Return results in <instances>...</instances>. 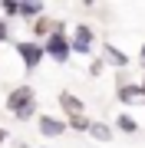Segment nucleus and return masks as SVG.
Returning <instances> with one entry per match:
<instances>
[{"label":"nucleus","mask_w":145,"mask_h":148,"mask_svg":"<svg viewBox=\"0 0 145 148\" xmlns=\"http://www.w3.org/2000/svg\"><path fill=\"white\" fill-rule=\"evenodd\" d=\"M7 112L16 119V122H30L40 115V99H36V89L33 86H13L7 92Z\"/></svg>","instance_id":"nucleus-1"},{"label":"nucleus","mask_w":145,"mask_h":148,"mask_svg":"<svg viewBox=\"0 0 145 148\" xmlns=\"http://www.w3.org/2000/svg\"><path fill=\"white\" fill-rule=\"evenodd\" d=\"M69 46L76 56H99V40H96V30H92V23H73L69 30Z\"/></svg>","instance_id":"nucleus-2"},{"label":"nucleus","mask_w":145,"mask_h":148,"mask_svg":"<svg viewBox=\"0 0 145 148\" xmlns=\"http://www.w3.org/2000/svg\"><path fill=\"white\" fill-rule=\"evenodd\" d=\"M16 56H20V63L27 73H33V69H40V63L46 59V49H43V43H36V40H20L16 43Z\"/></svg>","instance_id":"nucleus-3"},{"label":"nucleus","mask_w":145,"mask_h":148,"mask_svg":"<svg viewBox=\"0 0 145 148\" xmlns=\"http://www.w3.org/2000/svg\"><path fill=\"white\" fill-rule=\"evenodd\" d=\"M43 49H46V59H53V63H59V66H66V63L73 59L69 33H53V36L43 43Z\"/></svg>","instance_id":"nucleus-4"},{"label":"nucleus","mask_w":145,"mask_h":148,"mask_svg":"<svg viewBox=\"0 0 145 148\" xmlns=\"http://www.w3.org/2000/svg\"><path fill=\"white\" fill-rule=\"evenodd\" d=\"M36 128H40V135H43V138H59V135L69 132L66 119H59V115H46V112H40V115H36Z\"/></svg>","instance_id":"nucleus-5"},{"label":"nucleus","mask_w":145,"mask_h":148,"mask_svg":"<svg viewBox=\"0 0 145 148\" xmlns=\"http://www.w3.org/2000/svg\"><path fill=\"white\" fill-rule=\"evenodd\" d=\"M115 102H122V106H145V89H142V82H119L115 86Z\"/></svg>","instance_id":"nucleus-6"},{"label":"nucleus","mask_w":145,"mask_h":148,"mask_svg":"<svg viewBox=\"0 0 145 148\" xmlns=\"http://www.w3.org/2000/svg\"><path fill=\"white\" fill-rule=\"evenodd\" d=\"M99 56H102V63H106V66L122 69V73H125V66H129V56H125L115 43H102V46H99Z\"/></svg>","instance_id":"nucleus-7"},{"label":"nucleus","mask_w":145,"mask_h":148,"mask_svg":"<svg viewBox=\"0 0 145 148\" xmlns=\"http://www.w3.org/2000/svg\"><path fill=\"white\" fill-rule=\"evenodd\" d=\"M59 109L66 112V119H73V115H86V102L79 99L76 92H59Z\"/></svg>","instance_id":"nucleus-8"},{"label":"nucleus","mask_w":145,"mask_h":148,"mask_svg":"<svg viewBox=\"0 0 145 148\" xmlns=\"http://www.w3.org/2000/svg\"><path fill=\"white\" fill-rule=\"evenodd\" d=\"M30 30H33V40L36 43H46L53 36V30H56V16H40L36 23H30Z\"/></svg>","instance_id":"nucleus-9"},{"label":"nucleus","mask_w":145,"mask_h":148,"mask_svg":"<svg viewBox=\"0 0 145 148\" xmlns=\"http://www.w3.org/2000/svg\"><path fill=\"white\" fill-rule=\"evenodd\" d=\"M40 16H46V3H43V0H40V3H36V0H23V3H20V20L36 23Z\"/></svg>","instance_id":"nucleus-10"},{"label":"nucleus","mask_w":145,"mask_h":148,"mask_svg":"<svg viewBox=\"0 0 145 148\" xmlns=\"http://www.w3.org/2000/svg\"><path fill=\"white\" fill-rule=\"evenodd\" d=\"M89 135L96 138V142L109 145V142L115 138V125H109V122H99V119H92V128H89Z\"/></svg>","instance_id":"nucleus-11"},{"label":"nucleus","mask_w":145,"mask_h":148,"mask_svg":"<svg viewBox=\"0 0 145 148\" xmlns=\"http://www.w3.org/2000/svg\"><path fill=\"white\" fill-rule=\"evenodd\" d=\"M115 128L122 135H135V132H139V122H135L129 112H119V115H115Z\"/></svg>","instance_id":"nucleus-12"},{"label":"nucleus","mask_w":145,"mask_h":148,"mask_svg":"<svg viewBox=\"0 0 145 148\" xmlns=\"http://www.w3.org/2000/svg\"><path fill=\"white\" fill-rule=\"evenodd\" d=\"M66 125H69V132H86V135H89L92 119H89V115H73V119H66Z\"/></svg>","instance_id":"nucleus-13"},{"label":"nucleus","mask_w":145,"mask_h":148,"mask_svg":"<svg viewBox=\"0 0 145 148\" xmlns=\"http://www.w3.org/2000/svg\"><path fill=\"white\" fill-rule=\"evenodd\" d=\"M0 13H3V20L10 23V20L20 16V3H16V0H3V3H0Z\"/></svg>","instance_id":"nucleus-14"},{"label":"nucleus","mask_w":145,"mask_h":148,"mask_svg":"<svg viewBox=\"0 0 145 148\" xmlns=\"http://www.w3.org/2000/svg\"><path fill=\"white\" fill-rule=\"evenodd\" d=\"M102 69H106L102 56H92V59H89V76H92V79H99V73H102Z\"/></svg>","instance_id":"nucleus-15"},{"label":"nucleus","mask_w":145,"mask_h":148,"mask_svg":"<svg viewBox=\"0 0 145 148\" xmlns=\"http://www.w3.org/2000/svg\"><path fill=\"white\" fill-rule=\"evenodd\" d=\"M7 40H10V23L0 16V43H7Z\"/></svg>","instance_id":"nucleus-16"},{"label":"nucleus","mask_w":145,"mask_h":148,"mask_svg":"<svg viewBox=\"0 0 145 148\" xmlns=\"http://www.w3.org/2000/svg\"><path fill=\"white\" fill-rule=\"evenodd\" d=\"M139 63H142V69H145V43H142V49H139Z\"/></svg>","instance_id":"nucleus-17"},{"label":"nucleus","mask_w":145,"mask_h":148,"mask_svg":"<svg viewBox=\"0 0 145 148\" xmlns=\"http://www.w3.org/2000/svg\"><path fill=\"white\" fill-rule=\"evenodd\" d=\"M7 145V128H0V148Z\"/></svg>","instance_id":"nucleus-18"},{"label":"nucleus","mask_w":145,"mask_h":148,"mask_svg":"<svg viewBox=\"0 0 145 148\" xmlns=\"http://www.w3.org/2000/svg\"><path fill=\"white\" fill-rule=\"evenodd\" d=\"M139 82H142V89H145V73H142V79H139Z\"/></svg>","instance_id":"nucleus-19"},{"label":"nucleus","mask_w":145,"mask_h":148,"mask_svg":"<svg viewBox=\"0 0 145 148\" xmlns=\"http://www.w3.org/2000/svg\"><path fill=\"white\" fill-rule=\"evenodd\" d=\"M40 148H43V145H40Z\"/></svg>","instance_id":"nucleus-20"}]
</instances>
